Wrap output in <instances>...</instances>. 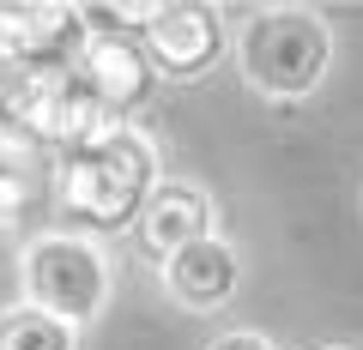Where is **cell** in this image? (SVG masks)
<instances>
[{
    "mask_svg": "<svg viewBox=\"0 0 363 350\" xmlns=\"http://www.w3.org/2000/svg\"><path fill=\"white\" fill-rule=\"evenodd\" d=\"M321 350H351V344H321Z\"/></svg>",
    "mask_w": 363,
    "mask_h": 350,
    "instance_id": "cell-10",
    "label": "cell"
},
{
    "mask_svg": "<svg viewBox=\"0 0 363 350\" xmlns=\"http://www.w3.org/2000/svg\"><path fill=\"white\" fill-rule=\"evenodd\" d=\"M236 284H242V259H236V247L224 242V235H206V242L182 247L176 259H164V290H169V302L188 308V314L224 308V302L236 296Z\"/></svg>",
    "mask_w": 363,
    "mask_h": 350,
    "instance_id": "cell-6",
    "label": "cell"
},
{
    "mask_svg": "<svg viewBox=\"0 0 363 350\" xmlns=\"http://www.w3.org/2000/svg\"><path fill=\"white\" fill-rule=\"evenodd\" d=\"M79 85L97 97V109H140L152 97L157 73L145 61V49H133L128 37H97L79 54Z\"/></svg>",
    "mask_w": 363,
    "mask_h": 350,
    "instance_id": "cell-7",
    "label": "cell"
},
{
    "mask_svg": "<svg viewBox=\"0 0 363 350\" xmlns=\"http://www.w3.org/2000/svg\"><path fill=\"white\" fill-rule=\"evenodd\" d=\"M206 350H272V338H260V332H224V338H212Z\"/></svg>",
    "mask_w": 363,
    "mask_h": 350,
    "instance_id": "cell-9",
    "label": "cell"
},
{
    "mask_svg": "<svg viewBox=\"0 0 363 350\" xmlns=\"http://www.w3.org/2000/svg\"><path fill=\"white\" fill-rule=\"evenodd\" d=\"M18 278H25L30 308L67 320L73 332L91 326L104 314V302H109V259H104V247L85 242V235H37V242L25 247Z\"/></svg>",
    "mask_w": 363,
    "mask_h": 350,
    "instance_id": "cell-3",
    "label": "cell"
},
{
    "mask_svg": "<svg viewBox=\"0 0 363 350\" xmlns=\"http://www.w3.org/2000/svg\"><path fill=\"white\" fill-rule=\"evenodd\" d=\"M0 350H79V332L55 314L18 302V308L0 314Z\"/></svg>",
    "mask_w": 363,
    "mask_h": 350,
    "instance_id": "cell-8",
    "label": "cell"
},
{
    "mask_svg": "<svg viewBox=\"0 0 363 350\" xmlns=\"http://www.w3.org/2000/svg\"><path fill=\"white\" fill-rule=\"evenodd\" d=\"M140 49L157 78H200L224 54V18L218 6H152L140 25Z\"/></svg>",
    "mask_w": 363,
    "mask_h": 350,
    "instance_id": "cell-4",
    "label": "cell"
},
{
    "mask_svg": "<svg viewBox=\"0 0 363 350\" xmlns=\"http://www.w3.org/2000/svg\"><path fill=\"white\" fill-rule=\"evenodd\" d=\"M236 66H242L248 91L272 103H303L321 91L327 66H333V30L309 6H260L236 30Z\"/></svg>",
    "mask_w": 363,
    "mask_h": 350,
    "instance_id": "cell-2",
    "label": "cell"
},
{
    "mask_svg": "<svg viewBox=\"0 0 363 350\" xmlns=\"http://www.w3.org/2000/svg\"><path fill=\"white\" fill-rule=\"evenodd\" d=\"M133 235H140V247L157 254V259H176L182 247L218 235V230H212L206 187H194V182H157L152 199L140 206V218H133Z\"/></svg>",
    "mask_w": 363,
    "mask_h": 350,
    "instance_id": "cell-5",
    "label": "cell"
},
{
    "mask_svg": "<svg viewBox=\"0 0 363 350\" xmlns=\"http://www.w3.org/2000/svg\"><path fill=\"white\" fill-rule=\"evenodd\" d=\"M157 187L152 145L128 127H97L61 157V206L91 230H128Z\"/></svg>",
    "mask_w": 363,
    "mask_h": 350,
    "instance_id": "cell-1",
    "label": "cell"
}]
</instances>
